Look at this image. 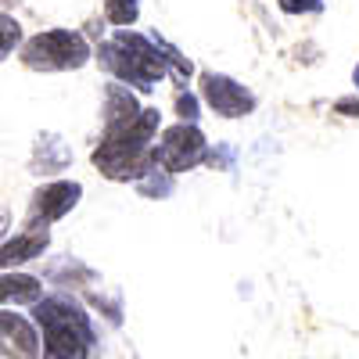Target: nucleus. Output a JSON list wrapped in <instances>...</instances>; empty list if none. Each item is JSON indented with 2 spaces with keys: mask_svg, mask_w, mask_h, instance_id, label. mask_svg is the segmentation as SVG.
I'll return each mask as SVG.
<instances>
[{
  "mask_svg": "<svg viewBox=\"0 0 359 359\" xmlns=\"http://www.w3.org/2000/svg\"><path fill=\"white\" fill-rule=\"evenodd\" d=\"M97 62L115 76V83H126L137 90H155L158 79L172 76L180 86H187L194 65L176 47H169L158 36H140L133 29H118L111 40L97 47Z\"/></svg>",
  "mask_w": 359,
  "mask_h": 359,
  "instance_id": "1",
  "label": "nucleus"
},
{
  "mask_svg": "<svg viewBox=\"0 0 359 359\" xmlns=\"http://www.w3.org/2000/svg\"><path fill=\"white\" fill-rule=\"evenodd\" d=\"M155 133H158V108H144L133 123L118 126V130H104L101 144L94 147V162L108 180H140L155 169L151 151H155Z\"/></svg>",
  "mask_w": 359,
  "mask_h": 359,
  "instance_id": "2",
  "label": "nucleus"
},
{
  "mask_svg": "<svg viewBox=\"0 0 359 359\" xmlns=\"http://www.w3.org/2000/svg\"><path fill=\"white\" fill-rule=\"evenodd\" d=\"M33 323L43 331V359H90L97 334L76 298L43 294L33 306Z\"/></svg>",
  "mask_w": 359,
  "mask_h": 359,
  "instance_id": "3",
  "label": "nucleus"
},
{
  "mask_svg": "<svg viewBox=\"0 0 359 359\" xmlns=\"http://www.w3.org/2000/svg\"><path fill=\"white\" fill-rule=\"evenodd\" d=\"M18 57L33 72H69L90 62V47L76 29H43L18 47Z\"/></svg>",
  "mask_w": 359,
  "mask_h": 359,
  "instance_id": "4",
  "label": "nucleus"
},
{
  "mask_svg": "<svg viewBox=\"0 0 359 359\" xmlns=\"http://www.w3.org/2000/svg\"><path fill=\"white\" fill-rule=\"evenodd\" d=\"M208 158V144H205V133L194 126V123H176L162 133V140L155 144L151 151V162L155 169L176 176V172H187L194 165H201Z\"/></svg>",
  "mask_w": 359,
  "mask_h": 359,
  "instance_id": "5",
  "label": "nucleus"
},
{
  "mask_svg": "<svg viewBox=\"0 0 359 359\" xmlns=\"http://www.w3.org/2000/svg\"><path fill=\"white\" fill-rule=\"evenodd\" d=\"M83 198V184L76 180H50V184L36 187L29 198V212L22 219V230H47L62 216H69Z\"/></svg>",
  "mask_w": 359,
  "mask_h": 359,
  "instance_id": "6",
  "label": "nucleus"
},
{
  "mask_svg": "<svg viewBox=\"0 0 359 359\" xmlns=\"http://www.w3.org/2000/svg\"><path fill=\"white\" fill-rule=\"evenodd\" d=\"M201 97L223 118H241L255 108V94L248 86H241L237 79L223 76V72H205L201 76Z\"/></svg>",
  "mask_w": 359,
  "mask_h": 359,
  "instance_id": "7",
  "label": "nucleus"
},
{
  "mask_svg": "<svg viewBox=\"0 0 359 359\" xmlns=\"http://www.w3.org/2000/svg\"><path fill=\"white\" fill-rule=\"evenodd\" d=\"M40 327L11 309H0V359H40Z\"/></svg>",
  "mask_w": 359,
  "mask_h": 359,
  "instance_id": "8",
  "label": "nucleus"
},
{
  "mask_svg": "<svg viewBox=\"0 0 359 359\" xmlns=\"http://www.w3.org/2000/svg\"><path fill=\"white\" fill-rule=\"evenodd\" d=\"M69 165H72V147L57 133H40L33 144V155H29V169L36 176H54V172H65Z\"/></svg>",
  "mask_w": 359,
  "mask_h": 359,
  "instance_id": "9",
  "label": "nucleus"
},
{
  "mask_svg": "<svg viewBox=\"0 0 359 359\" xmlns=\"http://www.w3.org/2000/svg\"><path fill=\"white\" fill-rule=\"evenodd\" d=\"M50 248V233L47 230H18L11 241L0 245V273L29 262V259H40Z\"/></svg>",
  "mask_w": 359,
  "mask_h": 359,
  "instance_id": "10",
  "label": "nucleus"
},
{
  "mask_svg": "<svg viewBox=\"0 0 359 359\" xmlns=\"http://www.w3.org/2000/svg\"><path fill=\"white\" fill-rule=\"evenodd\" d=\"M140 111L144 108L130 94V86H123V83H108L104 86V130H118V126L133 123Z\"/></svg>",
  "mask_w": 359,
  "mask_h": 359,
  "instance_id": "11",
  "label": "nucleus"
},
{
  "mask_svg": "<svg viewBox=\"0 0 359 359\" xmlns=\"http://www.w3.org/2000/svg\"><path fill=\"white\" fill-rule=\"evenodd\" d=\"M43 298V280L33 273H0V302H15V306H36Z\"/></svg>",
  "mask_w": 359,
  "mask_h": 359,
  "instance_id": "12",
  "label": "nucleus"
},
{
  "mask_svg": "<svg viewBox=\"0 0 359 359\" xmlns=\"http://www.w3.org/2000/svg\"><path fill=\"white\" fill-rule=\"evenodd\" d=\"M22 43H25V40H22V25H18V18L0 11V62H4V57H11Z\"/></svg>",
  "mask_w": 359,
  "mask_h": 359,
  "instance_id": "13",
  "label": "nucleus"
},
{
  "mask_svg": "<svg viewBox=\"0 0 359 359\" xmlns=\"http://www.w3.org/2000/svg\"><path fill=\"white\" fill-rule=\"evenodd\" d=\"M137 15H140V4H137V0H104V18H108L111 25H118V29L133 25Z\"/></svg>",
  "mask_w": 359,
  "mask_h": 359,
  "instance_id": "14",
  "label": "nucleus"
},
{
  "mask_svg": "<svg viewBox=\"0 0 359 359\" xmlns=\"http://www.w3.org/2000/svg\"><path fill=\"white\" fill-rule=\"evenodd\" d=\"M137 191L144 194V198H165V194H172V176L165 172L162 180H158V169H151L140 184H137Z\"/></svg>",
  "mask_w": 359,
  "mask_h": 359,
  "instance_id": "15",
  "label": "nucleus"
},
{
  "mask_svg": "<svg viewBox=\"0 0 359 359\" xmlns=\"http://www.w3.org/2000/svg\"><path fill=\"white\" fill-rule=\"evenodd\" d=\"M176 111L184 123H198V97L191 94V90H180L176 94Z\"/></svg>",
  "mask_w": 359,
  "mask_h": 359,
  "instance_id": "16",
  "label": "nucleus"
},
{
  "mask_svg": "<svg viewBox=\"0 0 359 359\" xmlns=\"http://www.w3.org/2000/svg\"><path fill=\"white\" fill-rule=\"evenodd\" d=\"M277 4L287 15H309V11H320L323 8V0H277Z\"/></svg>",
  "mask_w": 359,
  "mask_h": 359,
  "instance_id": "17",
  "label": "nucleus"
},
{
  "mask_svg": "<svg viewBox=\"0 0 359 359\" xmlns=\"http://www.w3.org/2000/svg\"><path fill=\"white\" fill-rule=\"evenodd\" d=\"M8 230H11V212H8L4 205H0V245L8 241Z\"/></svg>",
  "mask_w": 359,
  "mask_h": 359,
  "instance_id": "18",
  "label": "nucleus"
},
{
  "mask_svg": "<svg viewBox=\"0 0 359 359\" xmlns=\"http://www.w3.org/2000/svg\"><path fill=\"white\" fill-rule=\"evenodd\" d=\"M334 108H338V111H345V115H359V101H352V97H345V101H338Z\"/></svg>",
  "mask_w": 359,
  "mask_h": 359,
  "instance_id": "19",
  "label": "nucleus"
},
{
  "mask_svg": "<svg viewBox=\"0 0 359 359\" xmlns=\"http://www.w3.org/2000/svg\"><path fill=\"white\" fill-rule=\"evenodd\" d=\"M352 83H355V90H359V65H355V72H352Z\"/></svg>",
  "mask_w": 359,
  "mask_h": 359,
  "instance_id": "20",
  "label": "nucleus"
}]
</instances>
